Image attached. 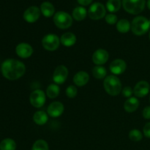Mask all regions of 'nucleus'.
Wrapping results in <instances>:
<instances>
[{"label": "nucleus", "mask_w": 150, "mask_h": 150, "mask_svg": "<svg viewBox=\"0 0 150 150\" xmlns=\"http://www.w3.org/2000/svg\"><path fill=\"white\" fill-rule=\"evenodd\" d=\"M64 105L61 102L55 101V102L51 103L48 105V108H47V112L50 117L56 118V117H60L64 112Z\"/></svg>", "instance_id": "11"}, {"label": "nucleus", "mask_w": 150, "mask_h": 150, "mask_svg": "<svg viewBox=\"0 0 150 150\" xmlns=\"http://www.w3.org/2000/svg\"><path fill=\"white\" fill-rule=\"evenodd\" d=\"M121 0H108L106 3V8L110 13H116L121 8Z\"/></svg>", "instance_id": "23"}, {"label": "nucleus", "mask_w": 150, "mask_h": 150, "mask_svg": "<svg viewBox=\"0 0 150 150\" xmlns=\"http://www.w3.org/2000/svg\"><path fill=\"white\" fill-rule=\"evenodd\" d=\"M129 138L133 142H140L143 138V135H142V132L139 130H132L129 133Z\"/></svg>", "instance_id": "28"}, {"label": "nucleus", "mask_w": 150, "mask_h": 150, "mask_svg": "<svg viewBox=\"0 0 150 150\" xmlns=\"http://www.w3.org/2000/svg\"><path fill=\"white\" fill-rule=\"evenodd\" d=\"M106 14L105 6L100 2L93 3L88 10V16L92 20H100Z\"/></svg>", "instance_id": "6"}, {"label": "nucleus", "mask_w": 150, "mask_h": 150, "mask_svg": "<svg viewBox=\"0 0 150 150\" xmlns=\"http://www.w3.org/2000/svg\"><path fill=\"white\" fill-rule=\"evenodd\" d=\"M54 22L59 29H66L70 27L73 24V18L66 12L59 11L54 14Z\"/></svg>", "instance_id": "5"}, {"label": "nucleus", "mask_w": 150, "mask_h": 150, "mask_svg": "<svg viewBox=\"0 0 150 150\" xmlns=\"http://www.w3.org/2000/svg\"><path fill=\"white\" fill-rule=\"evenodd\" d=\"M16 54L22 59H27L33 54V48L29 44L21 42L18 44L16 48Z\"/></svg>", "instance_id": "12"}, {"label": "nucleus", "mask_w": 150, "mask_h": 150, "mask_svg": "<svg viewBox=\"0 0 150 150\" xmlns=\"http://www.w3.org/2000/svg\"><path fill=\"white\" fill-rule=\"evenodd\" d=\"M68 70L64 65H59L55 69L53 74V81L56 84H62L67 80Z\"/></svg>", "instance_id": "10"}, {"label": "nucleus", "mask_w": 150, "mask_h": 150, "mask_svg": "<svg viewBox=\"0 0 150 150\" xmlns=\"http://www.w3.org/2000/svg\"><path fill=\"white\" fill-rule=\"evenodd\" d=\"M117 29L120 33H127L131 29V24L127 19H121L117 23Z\"/></svg>", "instance_id": "22"}, {"label": "nucleus", "mask_w": 150, "mask_h": 150, "mask_svg": "<svg viewBox=\"0 0 150 150\" xmlns=\"http://www.w3.org/2000/svg\"><path fill=\"white\" fill-rule=\"evenodd\" d=\"M16 143L12 139H5L0 143V150H16Z\"/></svg>", "instance_id": "24"}, {"label": "nucleus", "mask_w": 150, "mask_h": 150, "mask_svg": "<svg viewBox=\"0 0 150 150\" xmlns=\"http://www.w3.org/2000/svg\"><path fill=\"white\" fill-rule=\"evenodd\" d=\"M86 15H87V11L86 8L82 6L76 7L73 11V18L78 21L84 20L85 18L86 17Z\"/></svg>", "instance_id": "21"}, {"label": "nucleus", "mask_w": 150, "mask_h": 150, "mask_svg": "<svg viewBox=\"0 0 150 150\" xmlns=\"http://www.w3.org/2000/svg\"><path fill=\"white\" fill-rule=\"evenodd\" d=\"M40 12L45 17L50 18L54 14L55 8L49 1H44L40 5Z\"/></svg>", "instance_id": "19"}, {"label": "nucleus", "mask_w": 150, "mask_h": 150, "mask_svg": "<svg viewBox=\"0 0 150 150\" xmlns=\"http://www.w3.org/2000/svg\"><path fill=\"white\" fill-rule=\"evenodd\" d=\"M122 93L123 96L125 97V98H130L131 97V95L133 94V90L130 86H125L122 89Z\"/></svg>", "instance_id": "31"}, {"label": "nucleus", "mask_w": 150, "mask_h": 150, "mask_svg": "<svg viewBox=\"0 0 150 150\" xmlns=\"http://www.w3.org/2000/svg\"><path fill=\"white\" fill-rule=\"evenodd\" d=\"M105 21L108 24H115L116 23H117V16L114 14H108L107 16H105Z\"/></svg>", "instance_id": "30"}, {"label": "nucleus", "mask_w": 150, "mask_h": 150, "mask_svg": "<svg viewBox=\"0 0 150 150\" xmlns=\"http://www.w3.org/2000/svg\"><path fill=\"white\" fill-rule=\"evenodd\" d=\"M65 92H66V95H67V96L69 98H74L77 95V92H78L77 88H76L75 86L71 85V86H69L66 89Z\"/></svg>", "instance_id": "29"}, {"label": "nucleus", "mask_w": 150, "mask_h": 150, "mask_svg": "<svg viewBox=\"0 0 150 150\" xmlns=\"http://www.w3.org/2000/svg\"><path fill=\"white\" fill-rule=\"evenodd\" d=\"M143 117L146 120H150V106H146L143 110Z\"/></svg>", "instance_id": "33"}, {"label": "nucleus", "mask_w": 150, "mask_h": 150, "mask_svg": "<svg viewBox=\"0 0 150 150\" xmlns=\"http://www.w3.org/2000/svg\"><path fill=\"white\" fill-rule=\"evenodd\" d=\"M60 89L57 84H50L49 86L47 87L46 89V95L51 99H54L58 97L59 95Z\"/></svg>", "instance_id": "26"}, {"label": "nucleus", "mask_w": 150, "mask_h": 150, "mask_svg": "<svg viewBox=\"0 0 150 150\" xmlns=\"http://www.w3.org/2000/svg\"><path fill=\"white\" fill-rule=\"evenodd\" d=\"M144 135L146 136V138H149L150 139V122L146 123V125L144 127Z\"/></svg>", "instance_id": "32"}, {"label": "nucleus", "mask_w": 150, "mask_h": 150, "mask_svg": "<svg viewBox=\"0 0 150 150\" xmlns=\"http://www.w3.org/2000/svg\"><path fill=\"white\" fill-rule=\"evenodd\" d=\"M145 0H122V6L126 12L133 15L142 13L145 8Z\"/></svg>", "instance_id": "4"}, {"label": "nucleus", "mask_w": 150, "mask_h": 150, "mask_svg": "<svg viewBox=\"0 0 150 150\" xmlns=\"http://www.w3.org/2000/svg\"><path fill=\"white\" fill-rule=\"evenodd\" d=\"M139 100L137 98L131 97L128 98L124 103V108L127 112L132 113L136 111L139 106Z\"/></svg>", "instance_id": "17"}, {"label": "nucleus", "mask_w": 150, "mask_h": 150, "mask_svg": "<svg viewBox=\"0 0 150 150\" xmlns=\"http://www.w3.org/2000/svg\"><path fill=\"white\" fill-rule=\"evenodd\" d=\"M29 101L32 106L40 108L45 103V93L40 89H36L31 93Z\"/></svg>", "instance_id": "8"}, {"label": "nucleus", "mask_w": 150, "mask_h": 150, "mask_svg": "<svg viewBox=\"0 0 150 150\" xmlns=\"http://www.w3.org/2000/svg\"><path fill=\"white\" fill-rule=\"evenodd\" d=\"M149 22H150V19H149Z\"/></svg>", "instance_id": "38"}, {"label": "nucleus", "mask_w": 150, "mask_h": 150, "mask_svg": "<svg viewBox=\"0 0 150 150\" xmlns=\"http://www.w3.org/2000/svg\"><path fill=\"white\" fill-rule=\"evenodd\" d=\"M146 5H147V7L150 10V0H148L147 2H146Z\"/></svg>", "instance_id": "35"}, {"label": "nucleus", "mask_w": 150, "mask_h": 150, "mask_svg": "<svg viewBox=\"0 0 150 150\" xmlns=\"http://www.w3.org/2000/svg\"><path fill=\"white\" fill-rule=\"evenodd\" d=\"M110 71L114 75H120L125 71L127 64L125 62L120 59L114 60L109 66Z\"/></svg>", "instance_id": "15"}, {"label": "nucleus", "mask_w": 150, "mask_h": 150, "mask_svg": "<svg viewBox=\"0 0 150 150\" xmlns=\"http://www.w3.org/2000/svg\"><path fill=\"white\" fill-rule=\"evenodd\" d=\"M60 42L64 46L71 47L76 42V36L72 32H66L62 35Z\"/></svg>", "instance_id": "18"}, {"label": "nucleus", "mask_w": 150, "mask_h": 150, "mask_svg": "<svg viewBox=\"0 0 150 150\" xmlns=\"http://www.w3.org/2000/svg\"><path fill=\"white\" fill-rule=\"evenodd\" d=\"M48 120V114L43 111H38L34 114L33 121L38 125H43Z\"/></svg>", "instance_id": "20"}, {"label": "nucleus", "mask_w": 150, "mask_h": 150, "mask_svg": "<svg viewBox=\"0 0 150 150\" xmlns=\"http://www.w3.org/2000/svg\"><path fill=\"white\" fill-rule=\"evenodd\" d=\"M60 40L55 34H48L42 40V45L45 50L56 51L59 46Z\"/></svg>", "instance_id": "7"}, {"label": "nucleus", "mask_w": 150, "mask_h": 150, "mask_svg": "<svg viewBox=\"0 0 150 150\" xmlns=\"http://www.w3.org/2000/svg\"><path fill=\"white\" fill-rule=\"evenodd\" d=\"M32 150H49V147L48 143L45 141L39 139L33 144Z\"/></svg>", "instance_id": "27"}, {"label": "nucleus", "mask_w": 150, "mask_h": 150, "mask_svg": "<svg viewBox=\"0 0 150 150\" xmlns=\"http://www.w3.org/2000/svg\"><path fill=\"white\" fill-rule=\"evenodd\" d=\"M107 71L105 67L100 65H97L92 69V75L97 79H103L106 77Z\"/></svg>", "instance_id": "25"}, {"label": "nucleus", "mask_w": 150, "mask_h": 150, "mask_svg": "<svg viewBox=\"0 0 150 150\" xmlns=\"http://www.w3.org/2000/svg\"><path fill=\"white\" fill-rule=\"evenodd\" d=\"M89 76L86 72L80 71L73 77V82L78 86H83L89 82Z\"/></svg>", "instance_id": "16"}, {"label": "nucleus", "mask_w": 150, "mask_h": 150, "mask_svg": "<svg viewBox=\"0 0 150 150\" xmlns=\"http://www.w3.org/2000/svg\"><path fill=\"white\" fill-rule=\"evenodd\" d=\"M149 20L144 16H137L132 21L131 30L135 35H144L149 31Z\"/></svg>", "instance_id": "3"}, {"label": "nucleus", "mask_w": 150, "mask_h": 150, "mask_svg": "<svg viewBox=\"0 0 150 150\" xmlns=\"http://www.w3.org/2000/svg\"><path fill=\"white\" fill-rule=\"evenodd\" d=\"M105 92L111 96H117L122 90V83L120 79L114 75L106 76L103 81Z\"/></svg>", "instance_id": "2"}, {"label": "nucleus", "mask_w": 150, "mask_h": 150, "mask_svg": "<svg viewBox=\"0 0 150 150\" xmlns=\"http://www.w3.org/2000/svg\"><path fill=\"white\" fill-rule=\"evenodd\" d=\"M150 90L149 83L146 81L138 82L133 89V94L137 98H144L148 95Z\"/></svg>", "instance_id": "13"}, {"label": "nucleus", "mask_w": 150, "mask_h": 150, "mask_svg": "<svg viewBox=\"0 0 150 150\" xmlns=\"http://www.w3.org/2000/svg\"><path fill=\"white\" fill-rule=\"evenodd\" d=\"M79 4L82 6H87L92 2L93 0H77Z\"/></svg>", "instance_id": "34"}, {"label": "nucleus", "mask_w": 150, "mask_h": 150, "mask_svg": "<svg viewBox=\"0 0 150 150\" xmlns=\"http://www.w3.org/2000/svg\"><path fill=\"white\" fill-rule=\"evenodd\" d=\"M109 58L108 51L104 49H98L92 54V61L96 65H103L107 62Z\"/></svg>", "instance_id": "14"}, {"label": "nucleus", "mask_w": 150, "mask_h": 150, "mask_svg": "<svg viewBox=\"0 0 150 150\" xmlns=\"http://www.w3.org/2000/svg\"><path fill=\"white\" fill-rule=\"evenodd\" d=\"M149 39H150V32H149Z\"/></svg>", "instance_id": "36"}, {"label": "nucleus", "mask_w": 150, "mask_h": 150, "mask_svg": "<svg viewBox=\"0 0 150 150\" xmlns=\"http://www.w3.org/2000/svg\"><path fill=\"white\" fill-rule=\"evenodd\" d=\"M149 103H150V95H149Z\"/></svg>", "instance_id": "37"}, {"label": "nucleus", "mask_w": 150, "mask_h": 150, "mask_svg": "<svg viewBox=\"0 0 150 150\" xmlns=\"http://www.w3.org/2000/svg\"><path fill=\"white\" fill-rule=\"evenodd\" d=\"M40 9L37 6H31L28 7L23 13V19L29 23L36 22L40 16Z\"/></svg>", "instance_id": "9"}, {"label": "nucleus", "mask_w": 150, "mask_h": 150, "mask_svg": "<svg viewBox=\"0 0 150 150\" xmlns=\"http://www.w3.org/2000/svg\"><path fill=\"white\" fill-rule=\"evenodd\" d=\"M26 67L22 62L13 59L5 60L1 64L3 76L10 81L17 80L24 75Z\"/></svg>", "instance_id": "1"}]
</instances>
